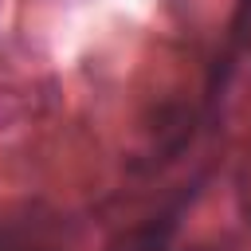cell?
<instances>
[{"instance_id":"cell-1","label":"cell","mask_w":251,"mask_h":251,"mask_svg":"<svg viewBox=\"0 0 251 251\" xmlns=\"http://www.w3.org/2000/svg\"><path fill=\"white\" fill-rule=\"evenodd\" d=\"M243 204H247V216H251V153H247V169H243Z\"/></svg>"}]
</instances>
